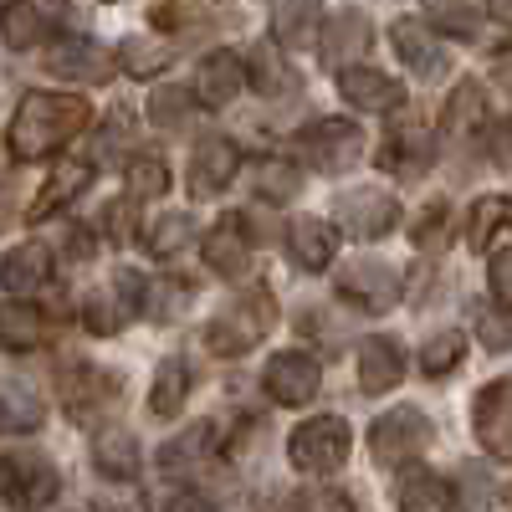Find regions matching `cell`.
I'll use <instances>...</instances> for the list:
<instances>
[{"instance_id": "1", "label": "cell", "mask_w": 512, "mask_h": 512, "mask_svg": "<svg viewBox=\"0 0 512 512\" xmlns=\"http://www.w3.org/2000/svg\"><path fill=\"white\" fill-rule=\"evenodd\" d=\"M88 123H93V108L82 103L77 93H26L21 108L11 113L6 149H11V159H21V164L52 159V154H62Z\"/></svg>"}, {"instance_id": "2", "label": "cell", "mask_w": 512, "mask_h": 512, "mask_svg": "<svg viewBox=\"0 0 512 512\" xmlns=\"http://www.w3.org/2000/svg\"><path fill=\"white\" fill-rule=\"evenodd\" d=\"M272 328H277V297L267 287H251L205 323V349L221 354V359H241L262 344Z\"/></svg>"}, {"instance_id": "3", "label": "cell", "mask_w": 512, "mask_h": 512, "mask_svg": "<svg viewBox=\"0 0 512 512\" xmlns=\"http://www.w3.org/2000/svg\"><path fill=\"white\" fill-rule=\"evenodd\" d=\"M349 446H354L349 420H338V415H313V420H303V425L292 431L287 461H292L303 477H328V472H338V466L349 461Z\"/></svg>"}, {"instance_id": "4", "label": "cell", "mask_w": 512, "mask_h": 512, "mask_svg": "<svg viewBox=\"0 0 512 512\" xmlns=\"http://www.w3.org/2000/svg\"><path fill=\"white\" fill-rule=\"evenodd\" d=\"M297 154H303L318 175H344L364 159V128L354 118H313L297 128Z\"/></svg>"}, {"instance_id": "5", "label": "cell", "mask_w": 512, "mask_h": 512, "mask_svg": "<svg viewBox=\"0 0 512 512\" xmlns=\"http://www.w3.org/2000/svg\"><path fill=\"white\" fill-rule=\"evenodd\" d=\"M62 477L52 456L41 451H6L0 456V497H6L16 512H41L47 502H57Z\"/></svg>"}, {"instance_id": "6", "label": "cell", "mask_w": 512, "mask_h": 512, "mask_svg": "<svg viewBox=\"0 0 512 512\" xmlns=\"http://www.w3.org/2000/svg\"><path fill=\"white\" fill-rule=\"evenodd\" d=\"M57 390H62V405L77 425H98L118 405V374H108L88 359H72L57 369Z\"/></svg>"}, {"instance_id": "7", "label": "cell", "mask_w": 512, "mask_h": 512, "mask_svg": "<svg viewBox=\"0 0 512 512\" xmlns=\"http://www.w3.org/2000/svg\"><path fill=\"white\" fill-rule=\"evenodd\" d=\"M431 441H436V431H431V420H425V410H415V405H395L369 425V451H374L379 466H405Z\"/></svg>"}, {"instance_id": "8", "label": "cell", "mask_w": 512, "mask_h": 512, "mask_svg": "<svg viewBox=\"0 0 512 512\" xmlns=\"http://www.w3.org/2000/svg\"><path fill=\"white\" fill-rule=\"evenodd\" d=\"M67 21H77L67 0H11L0 11V36H6V47L26 52V47L52 41L57 31H67Z\"/></svg>"}, {"instance_id": "9", "label": "cell", "mask_w": 512, "mask_h": 512, "mask_svg": "<svg viewBox=\"0 0 512 512\" xmlns=\"http://www.w3.org/2000/svg\"><path fill=\"white\" fill-rule=\"evenodd\" d=\"M338 297L354 303L359 313H390L400 303V272L379 256H359L338 272Z\"/></svg>"}, {"instance_id": "10", "label": "cell", "mask_w": 512, "mask_h": 512, "mask_svg": "<svg viewBox=\"0 0 512 512\" xmlns=\"http://www.w3.org/2000/svg\"><path fill=\"white\" fill-rule=\"evenodd\" d=\"M333 216H338V226H344L354 241H379V236H390V231H395V221H400V200H395L390 190L364 185V190H344V195H338Z\"/></svg>"}, {"instance_id": "11", "label": "cell", "mask_w": 512, "mask_h": 512, "mask_svg": "<svg viewBox=\"0 0 512 512\" xmlns=\"http://www.w3.org/2000/svg\"><path fill=\"white\" fill-rule=\"evenodd\" d=\"M472 431H477V441L492 461H512V374H502V379L477 390Z\"/></svg>"}, {"instance_id": "12", "label": "cell", "mask_w": 512, "mask_h": 512, "mask_svg": "<svg viewBox=\"0 0 512 512\" xmlns=\"http://www.w3.org/2000/svg\"><path fill=\"white\" fill-rule=\"evenodd\" d=\"M262 384H267V395H272L277 405L297 410V405H308V400L318 395V384H323V364H318L313 354H303V349H287V354L267 359Z\"/></svg>"}, {"instance_id": "13", "label": "cell", "mask_w": 512, "mask_h": 512, "mask_svg": "<svg viewBox=\"0 0 512 512\" xmlns=\"http://www.w3.org/2000/svg\"><path fill=\"white\" fill-rule=\"evenodd\" d=\"M47 67H52L57 77H67V82H113V72H118V57L103 47V41H88V36H67V41H57V47H52Z\"/></svg>"}, {"instance_id": "14", "label": "cell", "mask_w": 512, "mask_h": 512, "mask_svg": "<svg viewBox=\"0 0 512 512\" xmlns=\"http://www.w3.org/2000/svg\"><path fill=\"white\" fill-rule=\"evenodd\" d=\"M338 98L359 113H395L405 108V88L390 72H374V67H344L338 72Z\"/></svg>"}, {"instance_id": "15", "label": "cell", "mask_w": 512, "mask_h": 512, "mask_svg": "<svg viewBox=\"0 0 512 512\" xmlns=\"http://www.w3.org/2000/svg\"><path fill=\"white\" fill-rule=\"evenodd\" d=\"M390 41H395V52L410 72L420 77H441L446 72V47H441V31H431V21H420V16H400L390 26Z\"/></svg>"}, {"instance_id": "16", "label": "cell", "mask_w": 512, "mask_h": 512, "mask_svg": "<svg viewBox=\"0 0 512 512\" xmlns=\"http://www.w3.org/2000/svg\"><path fill=\"white\" fill-rule=\"evenodd\" d=\"M405 379V349L390 333H369L359 344V390L364 395H390Z\"/></svg>"}, {"instance_id": "17", "label": "cell", "mask_w": 512, "mask_h": 512, "mask_svg": "<svg viewBox=\"0 0 512 512\" xmlns=\"http://www.w3.org/2000/svg\"><path fill=\"white\" fill-rule=\"evenodd\" d=\"M241 169V149L231 139H200L195 144V159H190V195L195 200H210L221 195Z\"/></svg>"}, {"instance_id": "18", "label": "cell", "mask_w": 512, "mask_h": 512, "mask_svg": "<svg viewBox=\"0 0 512 512\" xmlns=\"http://www.w3.org/2000/svg\"><path fill=\"white\" fill-rule=\"evenodd\" d=\"M200 256H205V267H210V272L241 277V272L251 267V236H246V221H241V216H221L216 226L200 236Z\"/></svg>"}, {"instance_id": "19", "label": "cell", "mask_w": 512, "mask_h": 512, "mask_svg": "<svg viewBox=\"0 0 512 512\" xmlns=\"http://www.w3.org/2000/svg\"><path fill=\"white\" fill-rule=\"evenodd\" d=\"M369 16H359V11H338L323 31H318V57L328 62V67H359V57L369 52Z\"/></svg>"}, {"instance_id": "20", "label": "cell", "mask_w": 512, "mask_h": 512, "mask_svg": "<svg viewBox=\"0 0 512 512\" xmlns=\"http://www.w3.org/2000/svg\"><path fill=\"white\" fill-rule=\"evenodd\" d=\"M241 82H246V62L236 52H205L200 67H195V103L200 108H226L236 93H241Z\"/></svg>"}, {"instance_id": "21", "label": "cell", "mask_w": 512, "mask_h": 512, "mask_svg": "<svg viewBox=\"0 0 512 512\" xmlns=\"http://www.w3.org/2000/svg\"><path fill=\"white\" fill-rule=\"evenodd\" d=\"M52 282V251L41 241H21L0 256V287L16 292V297H31Z\"/></svg>"}, {"instance_id": "22", "label": "cell", "mask_w": 512, "mask_h": 512, "mask_svg": "<svg viewBox=\"0 0 512 512\" xmlns=\"http://www.w3.org/2000/svg\"><path fill=\"white\" fill-rule=\"evenodd\" d=\"M88 185H93V164L88 159H62L47 175V185L36 190V200H31V221H52L57 210H67Z\"/></svg>"}, {"instance_id": "23", "label": "cell", "mask_w": 512, "mask_h": 512, "mask_svg": "<svg viewBox=\"0 0 512 512\" xmlns=\"http://www.w3.org/2000/svg\"><path fill=\"white\" fill-rule=\"evenodd\" d=\"M246 82H251V88L262 93L267 103L303 93V77H297V67L277 52V41H262V47L251 52V62H246Z\"/></svg>"}, {"instance_id": "24", "label": "cell", "mask_w": 512, "mask_h": 512, "mask_svg": "<svg viewBox=\"0 0 512 512\" xmlns=\"http://www.w3.org/2000/svg\"><path fill=\"white\" fill-rule=\"evenodd\" d=\"M395 507L400 512H451L456 492L441 472H431V466H405L400 482H395Z\"/></svg>"}, {"instance_id": "25", "label": "cell", "mask_w": 512, "mask_h": 512, "mask_svg": "<svg viewBox=\"0 0 512 512\" xmlns=\"http://www.w3.org/2000/svg\"><path fill=\"white\" fill-rule=\"evenodd\" d=\"M287 256L303 272H323L328 262H333V251H338V236H333V226L328 221H318V216H292L287 221Z\"/></svg>"}, {"instance_id": "26", "label": "cell", "mask_w": 512, "mask_h": 512, "mask_svg": "<svg viewBox=\"0 0 512 512\" xmlns=\"http://www.w3.org/2000/svg\"><path fill=\"white\" fill-rule=\"evenodd\" d=\"M318 16H323V0H277L272 6V36L277 47L297 52V47H318Z\"/></svg>"}, {"instance_id": "27", "label": "cell", "mask_w": 512, "mask_h": 512, "mask_svg": "<svg viewBox=\"0 0 512 512\" xmlns=\"http://www.w3.org/2000/svg\"><path fill=\"white\" fill-rule=\"evenodd\" d=\"M441 128L451 139H477L482 128H487V93H482V82H456L451 88V98H446V108H441Z\"/></svg>"}, {"instance_id": "28", "label": "cell", "mask_w": 512, "mask_h": 512, "mask_svg": "<svg viewBox=\"0 0 512 512\" xmlns=\"http://www.w3.org/2000/svg\"><path fill=\"white\" fill-rule=\"evenodd\" d=\"M190 384H195L190 364H185L180 354H169V359L154 369V384H149V415H154V420H175V415L185 410V400H190Z\"/></svg>"}, {"instance_id": "29", "label": "cell", "mask_w": 512, "mask_h": 512, "mask_svg": "<svg viewBox=\"0 0 512 512\" xmlns=\"http://www.w3.org/2000/svg\"><path fill=\"white\" fill-rule=\"evenodd\" d=\"M93 466L108 477V482H134L139 477V441L128 436V431H98L93 441Z\"/></svg>"}, {"instance_id": "30", "label": "cell", "mask_w": 512, "mask_h": 512, "mask_svg": "<svg viewBox=\"0 0 512 512\" xmlns=\"http://www.w3.org/2000/svg\"><path fill=\"white\" fill-rule=\"evenodd\" d=\"M139 236H144V251L164 262V256H180L195 241V216L190 210H164V216H154Z\"/></svg>"}, {"instance_id": "31", "label": "cell", "mask_w": 512, "mask_h": 512, "mask_svg": "<svg viewBox=\"0 0 512 512\" xmlns=\"http://www.w3.org/2000/svg\"><path fill=\"white\" fill-rule=\"evenodd\" d=\"M190 308V282L185 277H144V303L139 313L149 323H175Z\"/></svg>"}, {"instance_id": "32", "label": "cell", "mask_w": 512, "mask_h": 512, "mask_svg": "<svg viewBox=\"0 0 512 512\" xmlns=\"http://www.w3.org/2000/svg\"><path fill=\"white\" fill-rule=\"evenodd\" d=\"M425 164H431V139L420 128H400L379 144V169H390V175H420Z\"/></svg>"}, {"instance_id": "33", "label": "cell", "mask_w": 512, "mask_h": 512, "mask_svg": "<svg viewBox=\"0 0 512 512\" xmlns=\"http://www.w3.org/2000/svg\"><path fill=\"white\" fill-rule=\"evenodd\" d=\"M41 333H47V323L31 303H0V349L6 354H31Z\"/></svg>"}, {"instance_id": "34", "label": "cell", "mask_w": 512, "mask_h": 512, "mask_svg": "<svg viewBox=\"0 0 512 512\" xmlns=\"http://www.w3.org/2000/svg\"><path fill=\"white\" fill-rule=\"evenodd\" d=\"M210 451H216V425L200 420L195 431L175 436V441H169V446L159 451V466H164V472H190V466H200Z\"/></svg>"}, {"instance_id": "35", "label": "cell", "mask_w": 512, "mask_h": 512, "mask_svg": "<svg viewBox=\"0 0 512 512\" xmlns=\"http://www.w3.org/2000/svg\"><path fill=\"white\" fill-rule=\"evenodd\" d=\"M128 318H134V308L118 297V287H103V292H93L88 303H82V323H88V333H98V338L118 333Z\"/></svg>"}, {"instance_id": "36", "label": "cell", "mask_w": 512, "mask_h": 512, "mask_svg": "<svg viewBox=\"0 0 512 512\" xmlns=\"http://www.w3.org/2000/svg\"><path fill=\"white\" fill-rule=\"evenodd\" d=\"M502 226H512V195H482L477 210H472V221H466V241L482 251V246H492V236Z\"/></svg>"}, {"instance_id": "37", "label": "cell", "mask_w": 512, "mask_h": 512, "mask_svg": "<svg viewBox=\"0 0 512 512\" xmlns=\"http://www.w3.org/2000/svg\"><path fill=\"white\" fill-rule=\"evenodd\" d=\"M297 190H303V169H297L292 159H262V164H256V195H262V200L282 205Z\"/></svg>"}, {"instance_id": "38", "label": "cell", "mask_w": 512, "mask_h": 512, "mask_svg": "<svg viewBox=\"0 0 512 512\" xmlns=\"http://www.w3.org/2000/svg\"><path fill=\"white\" fill-rule=\"evenodd\" d=\"M262 512H354V497L338 487H308V492H287V497L267 502Z\"/></svg>"}, {"instance_id": "39", "label": "cell", "mask_w": 512, "mask_h": 512, "mask_svg": "<svg viewBox=\"0 0 512 512\" xmlns=\"http://www.w3.org/2000/svg\"><path fill=\"white\" fill-rule=\"evenodd\" d=\"M461 354H466V338H461L456 328H441V333L425 338V349H420V374L441 379V374H451V369L461 364Z\"/></svg>"}, {"instance_id": "40", "label": "cell", "mask_w": 512, "mask_h": 512, "mask_svg": "<svg viewBox=\"0 0 512 512\" xmlns=\"http://www.w3.org/2000/svg\"><path fill=\"white\" fill-rule=\"evenodd\" d=\"M123 180H128V195H134V200H154V195L169 190V164L159 154H134Z\"/></svg>"}, {"instance_id": "41", "label": "cell", "mask_w": 512, "mask_h": 512, "mask_svg": "<svg viewBox=\"0 0 512 512\" xmlns=\"http://www.w3.org/2000/svg\"><path fill=\"white\" fill-rule=\"evenodd\" d=\"M149 123L164 128V134H180V128L190 123V93H180V88H154V98H149Z\"/></svg>"}, {"instance_id": "42", "label": "cell", "mask_w": 512, "mask_h": 512, "mask_svg": "<svg viewBox=\"0 0 512 512\" xmlns=\"http://www.w3.org/2000/svg\"><path fill=\"white\" fill-rule=\"evenodd\" d=\"M164 62H169V47H159V41H149V36L123 41V52H118V67H123L128 77H154Z\"/></svg>"}, {"instance_id": "43", "label": "cell", "mask_w": 512, "mask_h": 512, "mask_svg": "<svg viewBox=\"0 0 512 512\" xmlns=\"http://www.w3.org/2000/svg\"><path fill=\"white\" fill-rule=\"evenodd\" d=\"M431 11H436V21H441V31H446V36L472 41V36L482 31V16H477L472 6H461V0H431Z\"/></svg>"}, {"instance_id": "44", "label": "cell", "mask_w": 512, "mask_h": 512, "mask_svg": "<svg viewBox=\"0 0 512 512\" xmlns=\"http://www.w3.org/2000/svg\"><path fill=\"white\" fill-rule=\"evenodd\" d=\"M0 425H11V431H36L41 405L26 390H0Z\"/></svg>"}, {"instance_id": "45", "label": "cell", "mask_w": 512, "mask_h": 512, "mask_svg": "<svg viewBox=\"0 0 512 512\" xmlns=\"http://www.w3.org/2000/svg\"><path fill=\"white\" fill-rule=\"evenodd\" d=\"M446 221H451V210H446V200H436V205H425V210H420V221L410 226V241H415L420 251H436V246H446Z\"/></svg>"}, {"instance_id": "46", "label": "cell", "mask_w": 512, "mask_h": 512, "mask_svg": "<svg viewBox=\"0 0 512 512\" xmlns=\"http://www.w3.org/2000/svg\"><path fill=\"white\" fill-rule=\"evenodd\" d=\"M472 323H477V338H482V349L492 354H507L512 349V323L492 308H472Z\"/></svg>"}, {"instance_id": "47", "label": "cell", "mask_w": 512, "mask_h": 512, "mask_svg": "<svg viewBox=\"0 0 512 512\" xmlns=\"http://www.w3.org/2000/svg\"><path fill=\"white\" fill-rule=\"evenodd\" d=\"M487 287H492V303L502 313H512V246L492 251V262H487Z\"/></svg>"}, {"instance_id": "48", "label": "cell", "mask_w": 512, "mask_h": 512, "mask_svg": "<svg viewBox=\"0 0 512 512\" xmlns=\"http://www.w3.org/2000/svg\"><path fill=\"white\" fill-rule=\"evenodd\" d=\"M492 507V477L482 466H461V512H487Z\"/></svg>"}, {"instance_id": "49", "label": "cell", "mask_w": 512, "mask_h": 512, "mask_svg": "<svg viewBox=\"0 0 512 512\" xmlns=\"http://www.w3.org/2000/svg\"><path fill=\"white\" fill-rule=\"evenodd\" d=\"M487 149H492V159H497L502 169H512V118L492 123V134H487Z\"/></svg>"}, {"instance_id": "50", "label": "cell", "mask_w": 512, "mask_h": 512, "mask_svg": "<svg viewBox=\"0 0 512 512\" xmlns=\"http://www.w3.org/2000/svg\"><path fill=\"white\" fill-rule=\"evenodd\" d=\"M164 512H216V507H210V497H200V492H175L164 502Z\"/></svg>"}, {"instance_id": "51", "label": "cell", "mask_w": 512, "mask_h": 512, "mask_svg": "<svg viewBox=\"0 0 512 512\" xmlns=\"http://www.w3.org/2000/svg\"><path fill=\"white\" fill-rule=\"evenodd\" d=\"M67 256H72V262H88V256H93V241H88V231H82V226H72V236H67Z\"/></svg>"}, {"instance_id": "52", "label": "cell", "mask_w": 512, "mask_h": 512, "mask_svg": "<svg viewBox=\"0 0 512 512\" xmlns=\"http://www.w3.org/2000/svg\"><path fill=\"white\" fill-rule=\"evenodd\" d=\"M497 82L512 93V52H502V57H497Z\"/></svg>"}, {"instance_id": "53", "label": "cell", "mask_w": 512, "mask_h": 512, "mask_svg": "<svg viewBox=\"0 0 512 512\" xmlns=\"http://www.w3.org/2000/svg\"><path fill=\"white\" fill-rule=\"evenodd\" d=\"M487 11L502 16V21H512V0H487Z\"/></svg>"}]
</instances>
